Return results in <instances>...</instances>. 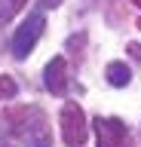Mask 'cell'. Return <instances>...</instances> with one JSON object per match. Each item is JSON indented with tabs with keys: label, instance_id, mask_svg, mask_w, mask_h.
Listing matches in <instances>:
<instances>
[{
	"label": "cell",
	"instance_id": "9c48e42d",
	"mask_svg": "<svg viewBox=\"0 0 141 147\" xmlns=\"http://www.w3.org/2000/svg\"><path fill=\"white\" fill-rule=\"evenodd\" d=\"M129 55L132 58H141V43H129Z\"/></svg>",
	"mask_w": 141,
	"mask_h": 147
},
{
	"label": "cell",
	"instance_id": "3957f363",
	"mask_svg": "<svg viewBox=\"0 0 141 147\" xmlns=\"http://www.w3.org/2000/svg\"><path fill=\"white\" fill-rule=\"evenodd\" d=\"M86 135H89V123H86V113L77 101H67L61 107V138H65L67 147H83Z\"/></svg>",
	"mask_w": 141,
	"mask_h": 147
},
{
	"label": "cell",
	"instance_id": "7a4b0ae2",
	"mask_svg": "<svg viewBox=\"0 0 141 147\" xmlns=\"http://www.w3.org/2000/svg\"><path fill=\"white\" fill-rule=\"evenodd\" d=\"M43 28H46V18L43 12H28V18L19 25V31L12 34V55L16 58H28L34 52L37 40L43 37Z\"/></svg>",
	"mask_w": 141,
	"mask_h": 147
},
{
	"label": "cell",
	"instance_id": "52a82bcc",
	"mask_svg": "<svg viewBox=\"0 0 141 147\" xmlns=\"http://www.w3.org/2000/svg\"><path fill=\"white\" fill-rule=\"evenodd\" d=\"M25 3H28V0H0V18H3V22L12 18L19 9H25Z\"/></svg>",
	"mask_w": 141,
	"mask_h": 147
},
{
	"label": "cell",
	"instance_id": "6da1fadb",
	"mask_svg": "<svg viewBox=\"0 0 141 147\" xmlns=\"http://www.w3.org/2000/svg\"><path fill=\"white\" fill-rule=\"evenodd\" d=\"M6 126L28 147H52V132H49V123L40 107H19L6 113Z\"/></svg>",
	"mask_w": 141,
	"mask_h": 147
},
{
	"label": "cell",
	"instance_id": "8fae6325",
	"mask_svg": "<svg viewBox=\"0 0 141 147\" xmlns=\"http://www.w3.org/2000/svg\"><path fill=\"white\" fill-rule=\"evenodd\" d=\"M135 6H138V9H141V0H135Z\"/></svg>",
	"mask_w": 141,
	"mask_h": 147
},
{
	"label": "cell",
	"instance_id": "ba28073f",
	"mask_svg": "<svg viewBox=\"0 0 141 147\" xmlns=\"http://www.w3.org/2000/svg\"><path fill=\"white\" fill-rule=\"evenodd\" d=\"M0 95H3V98H12V95H16V80L6 77V74L0 77Z\"/></svg>",
	"mask_w": 141,
	"mask_h": 147
},
{
	"label": "cell",
	"instance_id": "5b68a950",
	"mask_svg": "<svg viewBox=\"0 0 141 147\" xmlns=\"http://www.w3.org/2000/svg\"><path fill=\"white\" fill-rule=\"evenodd\" d=\"M43 83L52 95H65L67 92V61L61 55H55L52 61L46 64V74H43Z\"/></svg>",
	"mask_w": 141,
	"mask_h": 147
},
{
	"label": "cell",
	"instance_id": "8992f818",
	"mask_svg": "<svg viewBox=\"0 0 141 147\" xmlns=\"http://www.w3.org/2000/svg\"><path fill=\"white\" fill-rule=\"evenodd\" d=\"M104 77H107V83H111L113 89H123V86L132 83V71H129L126 61H111L107 67H104Z\"/></svg>",
	"mask_w": 141,
	"mask_h": 147
},
{
	"label": "cell",
	"instance_id": "30bf717a",
	"mask_svg": "<svg viewBox=\"0 0 141 147\" xmlns=\"http://www.w3.org/2000/svg\"><path fill=\"white\" fill-rule=\"evenodd\" d=\"M58 3H61V0H40V6H46V9L49 6H58Z\"/></svg>",
	"mask_w": 141,
	"mask_h": 147
},
{
	"label": "cell",
	"instance_id": "277c9868",
	"mask_svg": "<svg viewBox=\"0 0 141 147\" xmlns=\"http://www.w3.org/2000/svg\"><path fill=\"white\" fill-rule=\"evenodd\" d=\"M95 141H98V147H135L126 123L117 117H98L95 119Z\"/></svg>",
	"mask_w": 141,
	"mask_h": 147
}]
</instances>
